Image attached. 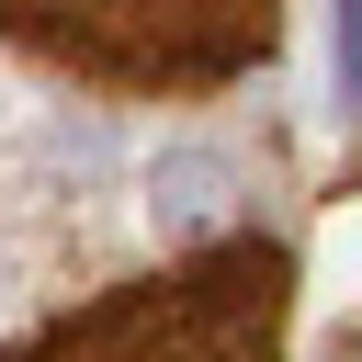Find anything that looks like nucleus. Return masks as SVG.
Here are the masks:
<instances>
[{"instance_id":"f257e3e1","label":"nucleus","mask_w":362,"mask_h":362,"mask_svg":"<svg viewBox=\"0 0 362 362\" xmlns=\"http://www.w3.org/2000/svg\"><path fill=\"white\" fill-rule=\"evenodd\" d=\"M283 294H294V260L272 238H226L215 260L170 272V283H124L113 305L57 317L0 362H272Z\"/></svg>"},{"instance_id":"f03ea898","label":"nucleus","mask_w":362,"mask_h":362,"mask_svg":"<svg viewBox=\"0 0 362 362\" xmlns=\"http://www.w3.org/2000/svg\"><path fill=\"white\" fill-rule=\"evenodd\" d=\"M0 34L113 90H204L272 45V0H0Z\"/></svg>"},{"instance_id":"7ed1b4c3","label":"nucleus","mask_w":362,"mask_h":362,"mask_svg":"<svg viewBox=\"0 0 362 362\" xmlns=\"http://www.w3.org/2000/svg\"><path fill=\"white\" fill-rule=\"evenodd\" d=\"M215 204H226V170H215V158H192V147L158 158V215H170V226H204Z\"/></svg>"},{"instance_id":"20e7f679","label":"nucleus","mask_w":362,"mask_h":362,"mask_svg":"<svg viewBox=\"0 0 362 362\" xmlns=\"http://www.w3.org/2000/svg\"><path fill=\"white\" fill-rule=\"evenodd\" d=\"M339 23H328V45H339V90H351V113H362V0H328Z\"/></svg>"},{"instance_id":"39448f33","label":"nucleus","mask_w":362,"mask_h":362,"mask_svg":"<svg viewBox=\"0 0 362 362\" xmlns=\"http://www.w3.org/2000/svg\"><path fill=\"white\" fill-rule=\"evenodd\" d=\"M339 362H362V339H351V351H339Z\"/></svg>"}]
</instances>
